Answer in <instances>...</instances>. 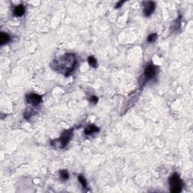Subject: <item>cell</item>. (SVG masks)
Returning <instances> with one entry per match:
<instances>
[{
  "instance_id": "cell-4",
  "label": "cell",
  "mask_w": 193,
  "mask_h": 193,
  "mask_svg": "<svg viewBox=\"0 0 193 193\" xmlns=\"http://www.w3.org/2000/svg\"><path fill=\"white\" fill-rule=\"evenodd\" d=\"M42 96L36 94H30V95H26V100L27 101L28 103H30L32 106L39 105V103L42 102Z\"/></svg>"
},
{
  "instance_id": "cell-12",
  "label": "cell",
  "mask_w": 193,
  "mask_h": 193,
  "mask_svg": "<svg viewBox=\"0 0 193 193\" xmlns=\"http://www.w3.org/2000/svg\"><path fill=\"white\" fill-rule=\"evenodd\" d=\"M78 179H79V181L80 183L82 184V187H83V188H86V187H87V182H86L85 179L84 178V177L82 176V175H80V176H79Z\"/></svg>"
},
{
  "instance_id": "cell-2",
  "label": "cell",
  "mask_w": 193,
  "mask_h": 193,
  "mask_svg": "<svg viewBox=\"0 0 193 193\" xmlns=\"http://www.w3.org/2000/svg\"><path fill=\"white\" fill-rule=\"evenodd\" d=\"M170 186H171V191L173 193H178L181 192L182 188L183 186L182 182L180 176L178 174L175 173L171 176L169 180Z\"/></svg>"
},
{
  "instance_id": "cell-5",
  "label": "cell",
  "mask_w": 193,
  "mask_h": 193,
  "mask_svg": "<svg viewBox=\"0 0 193 193\" xmlns=\"http://www.w3.org/2000/svg\"><path fill=\"white\" fill-rule=\"evenodd\" d=\"M155 73H156V70L155 66L152 63H149L144 69V77L146 78V80L150 79L155 75Z\"/></svg>"
},
{
  "instance_id": "cell-6",
  "label": "cell",
  "mask_w": 193,
  "mask_h": 193,
  "mask_svg": "<svg viewBox=\"0 0 193 193\" xmlns=\"http://www.w3.org/2000/svg\"><path fill=\"white\" fill-rule=\"evenodd\" d=\"M144 5V9H143V14L146 17L150 16L155 9V4L153 2H143Z\"/></svg>"
},
{
  "instance_id": "cell-9",
  "label": "cell",
  "mask_w": 193,
  "mask_h": 193,
  "mask_svg": "<svg viewBox=\"0 0 193 193\" xmlns=\"http://www.w3.org/2000/svg\"><path fill=\"white\" fill-rule=\"evenodd\" d=\"M10 41V36L9 34H7L5 32H2L0 34V43L1 45H5Z\"/></svg>"
},
{
  "instance_id": "cell-8",
  "label": "cell",
  "mask_w": 193,
  "mask_h": 193,
  "mask_svg": "<svg viewBox=\"0 0 193 193\" xmlns=\"http://www.w3.org/2000/svg\"><path fill=\"white\" fill-rule=\"evenodd\" d=\"M98 131L99 129L96 126L91 124V125H89V126L86 128L85 130V134H87V135H91V134H92L95 133V132H98Z\"/></svg>"
},
{
  "instance_id": "cell-1",
  "label": "cell",
  "mask_w": 193,
  "mask_h": 193,
  "mask_svg": "<svg viewBox=\"0 0 193 193\" xmlns=\"http://www.w3.org/2000/svg\"><path fill=\"white\" fill-rule=\"evenodd\" d=\"M76 65V59L74 54H65L53 60L52 67L57 72L67 75L74 69Z\"/></svg>"
},
{
  "instance_id": "cell-7",
  "label": "cell",
  "mask_w": 193,
  "mask_h": 193,
  "mask_svg": "<svg viewBox=\"0 0 193 193\" xmlns=\"http://www.w3.org/2000/svg\"><path fill=\"white\" fill-rule=\"evenodd\" d=\"M25 12V9L23 5H19L15 8L14 9V15L16 17H21Z\"/></svg>"
},
{
  "instance_id": "cell-3",
  "label": "cell",
  "mask_w": 193,
  "mask_h": 193,
  "mask_svg": "<svg viewBox=\"0 0 193 193\" xmlns=\"http://www.w3.org/2000/svg\"><path fill=\"white\" fill-rule=\"evenodd\" d=\"M73 134L72 130L64 131V132L63 133L62 136H61L59 139L52 142V146H56L58 145L59 148H63V147H65V146H67V143H69V140H70L71 138H72V137H73Z\"/></svg>"
},
{
  "instance_id": "cell-14",
  "label": "cell",
  "mask_w": 193,
  "mask_h": 193,
  "mask_svg": "<svg viewBox=\"0 0 193 193\" xmlns=\"http://www.w3.org/2000/svg\"><path fill=\"white\" fill-rule=\"evenodd\" d=\"M97 100H98V99H97V97H96V96H92L91 97V103H96Z\"/></svg>"
},
{
  "instance_id": "cell-10",
  "label": "cell",
  "mask_w": 193,
  "mask_h": 193,
  "mask_svg": "<svg viewBox=\"0 0 193 193\" xmlns=\"http://www.w3.org/2000/svg\"><path fill=\"white\" fill-rule=\"evenodd\" d=\"M88 63H89V65H90L91 67H94V68L96 67V66H97V62H96V59H95L94 57H92V56L88 57Z\"/></svg>"
},
{
  "instance_id": "cell-11",
  "label": "cell",
  "mask_w": 193,
  "mask_h": 193,
  "mask_svg": "<svg viewBox=\"0 0 193 193\" xmlns=\"http://www.w3.org/2000/svg\"><path fill=\"white\" fill-rule=\"evenodd\" d=\"M60 177L63 179V180H66L67 179L69 178V174H68V172L66 170H63L61 171L60 172Z\"/></svg>"
},
{
  "instance_id": "cell-15",
  "label": "cell",
  "mask_w": 193,
  "mask_h": 193,
  "mask_svg": "<svg viewBox=\"0 0 193 193\" xmlns=\"http://www.w3.org/2000/svg\"><path fill=\"white\" fill-rule=\"evenodd\" d=\"M124 2V1H122V2H118V3H117V5H116V8H119V7H120V6H122Z\"/></svg>"
},
{
  "instance_id": "cell-13",
  "label": "cell",
  "mask_w": 193,
  "mask_h": 193,
  "mask_svg": "<svg viewBox=\"0 0 193 193\" xmlns=\"http://www.w3.org/2000/svg\"><path fill=\"white\" fill-rule=\"evenodd\" d=\"M157 39V34L155 33H152V34H150L147 38V41L149 42H154L155 40Z\"/></svg>"
}]
</instances>
